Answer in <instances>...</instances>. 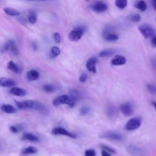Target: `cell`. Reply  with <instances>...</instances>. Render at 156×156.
I'll list each match as a JSON object with an SVG mask.
<instances>
[{"mask_svg": "<svg viewBox=\"0 0 156 156\" xmlns=\"http://www.w3.org/2000/svg\"><path fill=\"white\" fill-rule=\"evenodd\" d=\"M27 20H28L29 22L31 24H35L37 20L36 12L35 11H30L28 15Z\"/></svg>", "mask_w": 156, "mask_h": 156, "instance_id": "484cf974", "label": "cell"}, {"mask_svg": "<svg viewBox=\"0 0 156 156\" xmlns=\"http://www.w3.org/2000/svg\"><path fill=\"white\" fill-rule=\"evenodd\" d=\"M10 130L13 133H16L18 132V131H19L20 129H19V127H17V126H11L10 127Z\"/></svg>", "mask_w": 156, "mask_h": 156, "instance_id": "74e56055", "label": "cell"}, {"mask_svg": "<svg viewBox=\"0 0 156 156\" xmlns=\"http://www.w3.org/2000/svg\"><path fill=\"white\" fill-rule=\"evenodd\" d=\"M152 105L154 106L155 111H156V102H154V101H152Z\"/></svg>", "mask_w": 156, "mask_h": 156, "instance_id": "b9f144b4", "label": "cell"}, {"mask_svg": "<svg viewBox=\"0 0 156 156\" xmlns=\"http://www.w3.org/2000/svg\"><path fill=\"white\" fill-rule=\"evenodd\" d=\"M91 9L97 13H101L105 11L107 9V5L103 2L99 1L91 5Z\"/></svg>", "mask_w": 156, "mask_h": 156, "instance_id": "9c48e42d", "label": "cell"}, {"mask_svg": "<svg viewBox=\"0 0 156 156\" xmlns=\"http://www.w3.org/2000/svg\"><path fill=\"white\" fill-rule=\"evenodd\" d=\"M4 12L7 14L8 15L10 16H18L20 15V12L19 11H18L17 10L11 8V7H4L3 9Z\"/></svg>", "mask_w": 156, "mask_h": 156, "instance_id": "44dd1931", "label": "cell"}, {"mask_svg": "<svg viewBox=\"0 0 156 156\" xmlns=\"http://www.w3.org/2000/svg\"><path fill=\"white\" fill-rule=\"evenodd\" d=\"M10 93L16 96H24L27 94V91L22 88L13 87L10 89Z\"/></svg>", "mask_w": 156, "mask_h": 156, "instance_id": "5bb4252c", "label": "cell"}, {"mask_svg": "<svg viewBox=\"0 0 156 156\" xmlns=\"http://www.w3.org/2000/svg\"><path fill=\"white\" fill-rule=\"evenodd\" d=\"M7 68L9 69H10V70L12 71L13 72L17 73V74H19L21 72V69H20V68L16 64H15L13 61H9L7 63Z\"/></svg>", "mask_w": 156, "mask_h": 156, "instance_id": "ac0fdd59", "label": "cell"}, {"mask_svg": "<svg viewBox=\"0 0 156 156\" xmlns=\"http://www.w3.org/2000/svg\"><path fill=\"white\" fill-rule=\"evenodd\" d=\"M141 20V16L138 13H135V14H133L132 15L130 16V20L132 22H138L140 21Z\"/></svg>", "mask_w": 156, "mask_h": 156, "instance_id": "f546056e", "label": "cell"}, {"mask_svg": "<svg viewBox=\"0 0 156 156\" xmlns=\"http://www.w3.org/2000/svg\"><path fill=\"white\" fill-rule=\"evenodd\" d=\"M96 152L94 149H88L85 152V156H95Z\"/></svg>", "mask_w": 156, "mask_h": 156, "instance_id": "d590c367", "label": "cell"}, {"mask_svg": "<svg viewBox=\"0 0 156 156\" xmlns=\"http://www.w3.org/2000/svg\"><path fill=\"white\" fill-rule=\"evenodd\" d=\"M60 50L57 46H53L50 51L49 56L51 58H55L60 54Z\"/></svg>", "mask_w": 156, "mask_h": 156, "instance_id": "d4e9b609", "label": "cell"}, {"mask_svg": "<svg viewBox=\"0 0 156 156\" xmlns=\"http://www.w3.org/2000/svg\"><path fill=\"white\" fill-rule=\"evenodd\" d=\"M135 7L142 12H144L147 9V4L145 1L143 0L138 1L135 4Z\"/></svg>", "mask_w": 156, "mask_h": 156, "instance_id": "cb8c5ba5", "label": "cell"}, {"mask_svg": "<svg viewBox=\"0 0 156 156\" xmlns=\"http://www.w3.org/2000/svg\"><path fill=\"white\" fill-rule=\"evenodd\" d=\"M10 50L15 55H17L19 54V50H18V48H17V46H16V44L14 41L13 42Z\"/></svg>", "mask_w": 156, "mask_h": 156, "instance_id": "4dcf8cb0", "label": "cell"}, {"mask_svg": "<svg viewBox=\"0 0 156 156\" xmlns=\"http://www.w3.org/2000/svg\"><path fill=\"white\" fill-rule=\"evenodd\" d=\"M38 152V149L37 147L34 146H28L26 148H24L22 151V154H36Z\"/></svg>", "mask_w": 156, "mask_h": 156, "instance_id": "7402d4cb", "label": "cell"}, {"mask_svg": "<svg viewBox=\"0 0 156 156\" xmlns=\"http://www.w3.org/2000/svg\"><path fill=\"white\" fill-rule=\"evenodd\" d=\"M141 124V118L140 117H135L129 119L125 126L127 130H134L138 129Z\"/></svg>", "mask_w": 156, "mask_h": 156, "instance_id": "8992f818", "label": "cell"}, {"mask_svg": "<svg viewBox=\"0 0 156 156\" xmlns=\"http://www.w3.org/2000/svg\"><path fill=\"white\" fill-rule=\"evenodd\" d=\"M155 21H156V18H155Z\"/></svg>", "mask_w": 156, "mask_h": 156, "instance_id": "ee69618b", "label": "cell"}, {"mask_svg": "<svg viewBox=\"0 0 156 156\" xmlns=\"http://www.w3.org/2000/svg\"><path fill=\"white\" fill-rule=\"evenodd\" d=\"M115 5L121 9H124L127 4V0H115Z\"/></svg>", "mask_w": 156, "mask_h": 156, "instance_id": "83f0119b", "label": "cell"}, {"mask_svg": "<svg viewBox=\"0 0 156 156\" xmlns=\"http://www.w3.org/2000/svg\"><path fill=\"white\" fill-rule=\"evenodd\" d=\"M138 30L145 38H152L156 35L155 29L149 24H142L138 26Z\"/></svg>", "mask_w": 156, "mask_h": 156, "instance_id": "3957f363", "label": "cell"}, {"mask_svg": "<svg viewBox=\"0 0 156 156\" xmlns=\"http://www.w3.org/2000/svg\"><path fill=\"white\" fill-rule=\"evenodd\" d=\"M128 152L132 155H140L141 154L142 151L140 148L134 145H129L127 148Z\"/></svg>", "mask_w": 156, "mask_h": 156, "instance_id": "ffe728a7", "label": "cell"}, {"mask_svg": "<svg viewBox=\"0 0 156 156\" xmlns=\"http://www.w3.org/2000/svg\"><path fill=\"white\" fill-rule=\"evenodd\" d=\"M104 38L108 41H115L118 40V35L116 34L110 32L108 30H105L103 34Z\"/></svg>", "mask_w": 156, "mask_h": 156, "instance_id": "4fadbf2b", "label": "cell"}, {"mask_svg": "<svg viewBox=\"0 0 156 156\" xmlns=\"http://www.w3.org/2000/svg\"><path fill=\"white\" fill-rule=\"evenodd\" d=\"M39 73L35 69H31L27 73V79L29 80H36L39 78Z\"/></svg>", "mask_w": 156, "mask_h": 156, "instance_id": "e0dca14e", "label": "cell"}, {"mask_svg": "<svg viewBox=\"0 0 156 156\" xmlns=\"http://www.w3.org/2000/svg\"><path fill=\"white\" fill-rule=\"evenodd\" d=\"M127 59L125 57L121 55H117L114 57V58L111 61V64L114 66H121L124 65L126 63Z\"/></svg>", "mask_w": 156, "mask_h": 156, "instance_id": "8fae6325", "label": "cell"}, {"mask_svg": "<svg viewBox=\"0 0 156 156\" xmlns=\"http://www.w3.org/2000/svg\"><path fill=\"white\" fill-rule=\"evenodd\" d=\"M1 109L2 112L6 113H14L16 112L15 108L10 104H2L1 106Z\"/></svg>", "mask_w": 156, "mask_h": 156, "instance_id": "d6986e66", "label": "cell"}, {"mask_svg": "<svg viewBox=\"0 0 156 156\" xmlns=\"http://www.w3.org/2000/svg\"><path fill=\"white\" fill-rule=\"evenodd\" d=\"M0 85L2 87L10 88L15 87V85H16V82L12 79L7 77H1L0 79Z\"/></svg>", "mask_w": 156, "mask_h": 156, "instance_id": "7c38bea8", "label": "cell"}, {"mask_svg": "<svg viewBox=\"0 0 156 156\" xmlns=\"http://www.w3.org/2000/svg\"><path fill=\"white\" fill-rule=\"evenodd\" d=\"M101 156H111V155H110V152L102 149V152H101Z\"/></svg>", "mask_w": 156, "mask_h": 156, "instance_id": "f35d334b", "label": "cell"}, {"mask_svg": "<svg viewBox=\"0 0 156 156\" xmlns=\"http://www.w3.org/2000/svg\"><path fill=\"white\" fill-rule=\"evenodd\" d=\"M22 139L23 140H27L32 142H37L39 141V138L37 136L29 132L24 133L22 135Z\"/></svg>", "mask_w": 156, "mask_h": 156, "instance_id": "2e32d148", "label": "cell"}, {"mask_svg": "<svg viewBox=\"0 0 156 156\" xmlns=\"http://www.w3.org/2000/svg\"><path fill=\"white\" fill-rule=\"evenodd\" d=\"M147 90L152 94H156V87L152 84H147Z\"/></svg>", "mask_w": 156, "mask_h": 156, "instance_id": "1f68e13d", "label": "cell"}, {"mask_svg": "<svg viewBox=\"0 0 156 156\" xmlns=\"http://www.w3.org/2000/svg\"><path fill=\"white\" fill-rule=\"evenodd\" d=\"M30 1H47V0H30Z\"/></svg>", "mask_w": 156, "mask_h": 156, "instance_id": "7bdbcfd3", "label": "cell"}, {"mask_svg": "<svg viewBox=\"0 0 156 156\" xmlns=\"http://www.w3.org/2000/svg\"><path fill=\"white\" fill-rule=\"evenodd\" d=\"M107 116L110 119H113L118 115V109L114 105H110L106 110Z\"/></svg>", "mask_w": 156, "mask_h": 156, "instance_id": "9a60e30c", "label": "cell"}, {"mask_svg": "<svg viewBox=\"0 0 156 156\" xmlns=\"http://www.w3.org/2000/svg\"><path fill=\"white\" fill-rule=\"evenodd\" d=\"M151 2L154 9L156 10V0H151Z\"/></svg>", "mask_w": 156, "mask_h": 156, "instance_id": "60d3db41", "label": "cell"}, {"mask_svg": "<svg viewBox=\"0 0 156 156\" xmlns=\"http://www.w3.org/2000/svg\"><path fill=\"white\" fill-rule=\"evenodd\" d=\"M90 108L88 107H83L80 109V113L82 115H85L90 112Z\"/></svg>", "mask_w": 156, "mask_h": 156, "instance_id": "836d02e7", "label": "cell"}, {"mask_svg": "<svg viewBox=\"0 0 156 156\" xmlns=\"http://www.w3.org/2000/svg\"><path fill=\"white\" fill-rule=\"evenodd\" d=\"M151 43L153 46H156V35H154L152 38H151Z\"/></svg>", "mask_w": 156, "mask_h": 156, "instance_id": "ab89813d", "label": "cell"}, {"mask_svg": "<svg viewBox=\"0 0 156 156\" xmlns=\"http://www.w3.org/2000/svg\"><path fill=\"white\" fill-rule=\"evenodd\" d=\"M98 62V59L95 57H90L86 63V68L91 73H96V65Z\"/></svg>", "mask_w": 156, "mask_h": 156, "instance_id": "30bf717a", "label": "cell"}, {"mask_svg": "<svg viewBox=\"0 0 156 156\" xmlns=\"http://www.w3.org/2000/svg\"><path fill=\"white\" fill-rule=\"evenodd\" d=\"M13 40H9L4 45V46L2 47V49H1V52L2 53H5L6 52H7L8 51H9L10 49V48H11V46L13 43Z\"/></svg>", "mask_w": 156, "mask_h": 156, "instance_id": "f1b7e54d", "label": "cell"}, {"mask_svg": "<svg viewBox=\"0 0 156 156\" xmlns=\"http://www.w3.org/2000/svg\"><path fill=\"white\" fill-rule=\"evenodd\" d=\"M52 133L54 135H65V136H68V137L73 138V139H75L77 137V135L76 133L69 132V131L66 130L65 128L60 127L54 128L52 130Z\"/></svg>", "mask_w": 156, "mask_h": 156, "instance_id": "52a82bcc", "label": "cell"}, {"mask_svg": "<svg viewBox=\"0 0 156 156\" xmlns=\"http://www.w3.org/2000/svg\"><path fill=\"white\" fill-rule=\"evenodd\" d=\"M78 99L77 97L71 94L69 95L62 94L54 98L52 101V104L55 106H58L60 104H66L69 107H73L74 106Z\"/></svg>", "mask_w": 156, "mask_h": 156, "instance_id": "7a4b0ae2", "label": "cell"}, {"mask_svg": "<svg viewBox=\"0 0 156 156\" xmlns=\"http://www.w3.org/2000/svg\"><path fill=\"white\" fill-rule=\"evenodd\" d=\"M43 89L47 93H52L56 90V87L51 84H45L43 86Z\"/></svg>", "mask_w": 156, "mask_h": 156, "instance_id": "4316f807", "label": "cell"}, {"mask_svg": "<svg viewBox=\"0 0 156 156\" xmlns=\"http://www.w3.org/2000/svg\"><path fill=\"white\" fill-rule=\"evenodd\" d=\"M115 51L113 49H104L102 51H101L99 54V55L100 57H108L110 55H112L113 54H115Z\"/></svg>", "mask_w": 156, "mask_h": 156, "instance_id": "603a6c76", "label": "cell"}, {"mask_svg": "<svg viewBox=\"0 0 156 156\" xmlns=\"http://www.w3.org/2000/svg\"><path fill=\"white\" fill-rule=\"evenodd\" d=\"M16 105L19 109H33L39 111H44L45 105L40 102L34 100H27L24 101H15Z\"/></svg>", "mask_w": 156, "mask_h": 156, "instance_id": "6da1fadb", "label": "cell"}, {"mask_svg": "<svg viewBox=\"0 0 156 156\" xmlns=\"http://www.w3.org/2000/svg\"><path fill=\"white\" fill-rule=\"evenodd\" d=\"M101 147L103 149V150H105L108 152H110V154H115L116 153V151L112 147L108 146H106V145H104V144H102L101 145Z\"/></svg>", "mask_w": 156, "mask_h": 156, "instance_id": "d6a6232c", "label": "cell"}, {"mask_svg": "<svg viewBox=\"0 0 156 156\" xmlns=\"http://www.w3.org/2000/svg\"><path fill=\"white\" fill-rule=\"evenodd\" d=\"M54 39L56 43H60L61 41V37L59 33L55 32L54 34Z\"/></svg>", "mask_w": 156, "mask_h": 156, "instance_id": "e575fe53", "label": "cell"}, {"mask_svg": "<svg viewBox=\"0 0 156 156\" xmlns=\"http://www.w3.org/2000/svg\"><path fill=\"white\" fill-rule=\"evenodd\" d=\"M120 110L125 116H130L134 112L133 107L130 102H126L120 106Z\"/></svg>", "mask_w": 156, "mask_h": 156, "instance_id": "ba28073f", "label": "cell"}, {"mask_svg": "<svg viewBox=\"0 0 156 156\" xmlns=\"http://www.w3.org/2000/svg\"><path fill=\"white\" fill-rule=\"evenodd\" d=\"M84 28L82 26H78L71 30L68 34V38L71 41H77L79 40L84 32Z\"/></svg>", "mask_w": 156, "mask_h": 156, "instance_id": "277c9868", "label": "cell"}, {"mask_svg": "<svg viewBox=\"0 0 156 156\" xmlns=\"http://www.w3.org/2000/svg\"><path fill=\"white\" fill-rule=\"evenodd\" d=\"M87 78H88V76H87V73H83L80 75V76L79 77V81H80V82H82V83L85 82L87 80Z\"/></svg>", "mask_w": 156, "mask_h": 156, "instance_id": "8d00e7d4", "label": "cell"}, {"mask_svg": "<svg viewBox=\"0 0 156 156\" xmlns=\"http://www.w3.org/2000/svg\"><path fill=\"white\" fill-rule=\"evenodd\" d=\"M100 137L102 138L115 140V141H122L124 139V136L122 134L116 132H112L108 131L105 132L102 134H101Z\"/></svg>", "mask_w": 156, "mask_h": 156, "instance_id": "5b68a950", "label": "cell"}]
</instances>
